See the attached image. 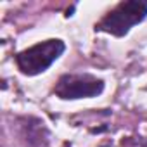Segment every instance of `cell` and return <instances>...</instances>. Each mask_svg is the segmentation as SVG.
Masks as SVG:
<instances>
[{"label":"cell","mask_w":147,"mask_h":147,"mask_svg":"<svg viewBox=\"0 0 147 147\" xmlns=\"http://www.w3.org/2000/svg\"><path fill=\"white\" fill-rule=\"evenodd\" d=\"M147 18V0H125L95 23V31L125 36L135 24Z\"/></svg>","instance_id":"obj_1"},{"label":"cell","mask_w":147,"mask_h":147,"mask_svg":"<svg viewBox=\"0 0 147 147\" xmlns=\"http://www.w3.org/2000/svg\"><path fill=\"white\" fill-rule=\"evenodd\" d=\"M66 50V43L59 38H50L40 43H35L16 54L14 61L18 69L26 76H36L47 71Z\"/></svg>","instance_id":"obj_2"},{"label":"cell","mask_w":147,"mask_h":147,"mask_svg":"<svg viewBox=\"0 0 147 147\" xmlns=\"http://www.w3.org/2000/svg\"><path fill=\"white\" fill-rule=\"evenodd\" d=\"M104 80L90 75V73H66L57 80L54 94L62 100L90 99L100 95L104 92Z\"/></svg>","instance_id":"obj_3"},{"label":"cell","mask_w":147,"mask_h":147,"mask_svg":"<svg viewBox=\"0 0 147 147\" xmlns=\"http://www.w3.org/2000/svg\"><path fill=\"white\" fill-rule=\"evenodd\" d=\"M19 137L28 147H45L50 140L47 125L33 116L19 118Z\"/></svg>","instance_id":"obj_4"},{"label":"cell","mask_w":147,"mask_h":147,"mask_svg":"<svg viewBox=\"0 0 147 147\" xmlns=\"http://www.w3.org/2000/svg\"><path fill=\"white\" fill-rule=\"evenodd\" d=\"M140 147H147V138H145V140H142V142H140Z\"/></svg>","instance_id":"obj_5"}]
</instances>
